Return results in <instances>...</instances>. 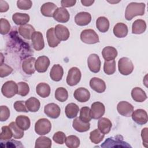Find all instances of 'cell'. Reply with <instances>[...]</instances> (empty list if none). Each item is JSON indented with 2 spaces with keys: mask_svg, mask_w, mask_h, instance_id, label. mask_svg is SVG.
Segmentation results:
<instances>
[{
  "mask_svg": "<svg viewBox=\"0 0 148 148\" xmlns=\"http://www.w3.org/2000/svg\"><path fill=\"white\" fill-rule=\"evenodd\" d=\"M80 143L79 138L76 135H69L66 137L65 140V145L69 148H77Z\"/></svg>",
  "mask_w": 148,
  "mask_h": 148,
  "instance_id": "cell-42",
  "label": "cell"
},
{
  "mask_svg": "<svg viewBox=\"0 0 148 148\" xmlns=\"http://www.w3.org/2000/svg\"><path fill=\"white\" fill-rule=\"evenodd\" d=\"M29 16L27 13H15L12 16V20L16 25H23L29 21Z\"/></svg>",
  "mask_w": 148,
  "mask_h": 148,
  "instance_id": "cell-31",
  "label": "cell"
},
{
  "mask_svg": "<svg viewBox=\"0 0 148 148\" xmlns=\"http://www.w3.org/2000/svg\"><path fill=\"white\" fill-rule=\"evenodd\" d=\"M44 112L48 117L51 119H57L60 115L61 109L58 105L54 103H50L45 105Z\"/></svg>",
  "mask_w": 148,
  "mask_h": 148,
  "instance_id": "cell-12",
  "label": "cell"
},
{
  "mask_svg": "<svg viewBox=\"0 0 148 148\" xmlns=\"http://www.w3.org/2000/svg\"><path fill=\"white\" fill-rule=\"evenodd\" d=\"M9 6L8 3L4 1H0V12H6L9 10Z\"/></svg>",
  "mask_w": 148,
  "mask_h": 148,
  "instance_id": "cell-55",
  "label": "cell"
},
{
  "mask_svg": "<svg viewBox=\"0 0 148 148\" xmlns=\"http://www.w3.org/2000/svg\"><path fill=\"white\" fill-rule=\"evenodd\" d=\"M105 108L101 102H95L91 106V117L93 119H99L104 114Z\"/></svg>",
  "mask_w": 148,
  "mask_h": 148,
  "instance_id": "cell-11",
  "label": "cell"
},
{
  "mask_svg": "<svg viewBox=\"0 0 148 148\" xmlns=\"http://www.w3.org/2000/svg\"><path fill=\"white\" fill-rule=\"evenodd\" d=\"M82 73L80 69L77 67L71 68L68 73L66 77V83L70 86H74L80 82Z\"/></svg>",
  "mask_w": 148,
  "mask_h": 148,
  "instance_id": "cell-7",
  "label": "cell"
},
{
  "mask_svg": "<svg viewBox=\"0 0 148 148\" xmlns=\"http://www.w3.org/2000/svg\"><path fill=\"white\" fill-rule=\"evenodd\" d=\"M112 124L109 119L106 117H101L98 122V130L103 134H108L112 128Z\"/></svg>",
  "mask_w": 148,
  "mask_h": 148,
  "instance_id": "cell-26",
  "label": "cell"
},
{
  "mask_svg": "<svg viewBox=\"0 0 148 148\" xmlns=\"http://www.w3.org/2000/svg\"><path fill=\"white\" fill-rule=\"evenodd\" d=\"M10 117V110L6 106L0 107V120L1 121H6Z\"/></svg>",
  "mask_w": 148,
  "mask_h": 148,
  "instance_id": "cell-49",
  "label": "cell"
},
{
  "mask_svg": "<svg viewBox=\"0 0 148 148\" xmlns=\"http://www.w3.org/2000/svg\"><path fill=\"white\" fill-rule=\"evenodd\" d=\"M13 136V132L9 126H3L1 128V132L0 135L1 141H6L10 140Z\"/></svg>",
  "mask_w": 148,
  "mask_h": 148,
  "instance_id": "cell-44",
  "label": "cell"
},
{
  "mask_svg": "<svg viewBox=\"0 0 148 148\" xmlns=\"http://www.w3.org/2000/svg\"><path fill=\"white\" fill-rule=\"evenodd\" d=\"M131 97L136 102H142L147 99L146 92L140 87H135L131 91Z\"/></svg>",
  "mask_w": 148,
  "mask_h": 148,
  "instance_id": "cell-29",
  "label": "cell"
},
{
  "mask_svg": "<svg viewBox=\"0 0 148 148\" xmlns=\"http://www.w3.org/2000/svg\"><path fill=\"white\" fill-rule=\"evenodd\" d=\"M117 110L121 116L130 117L134 111V106L127 101H121L117 105Z\"/></svg>",
  "mask_w": 148,
  "mask_h": 148,
  "instance_id": "cell-9",
  "label": "cell"
},
{
  "mask_svg": "<svg viewBox=\"0 0 148 148\" xmlns=\"http://www.w3.org/2000/svg\"><path fill=\"white\" fill-rule=\"evenodd\" d=\"M18 86V92L17 94L25 97L26 96L29 91V87L28 84L24 82H20L17 83Z\"/></svg>",
  "mask_w": 148,
  "mask_h": 148,
  "instance_id": "cell-45",
  "label": "cell"
},
{
  "mask_svg": "<svg viewBox=\"0 0 148 148\" xmlns=\"http://www.w3.org/2000/svg\"><path fill=\"white\" fill-rule=\"evenodd\" d=\"M5 143H6V145H5V147H23V145L21 144V142L20 141L15 140H9V141L6 142Z\"/></svg>",
  "mask_w": 148,
  "mask_h": 148,
  "instance_id": "cell-52",
  "label": "cell"
},
{
  "mask_svg": "<svg viewBox=\"0 0 148 148\" xmlns=\"http://www.w3.org/2000/svg\"><path fill=\"white\" fill-rule=\"evenodd\" d=\"M36 59L35 57H29L24 60H23L22 62V69L23 71L27 75H31L34 73L35 71V64Z\"/></svg>",
  "mask_w": 148,
  "mask_h": 148,
  "instance_id": "cell-16",
  "label": "cell"
},
{
  "mask_svg": "<svg viewBox=\"0 0 148 148\" xmlns=\"http://www.w3.org/2000/svg\"><path fill=\"white\" fill-rule=\"evenodd\" d=\"M103 71L108 75L113 74L116 72V61L114 60L112 61H105L103 65Z\"/></svg>",
  "mask_w": 148,
  "mask_h": 148,
  "instance_id": "cell-43",
  "label": "cell"
},
{
  "mask_svg": "<svg viewBox=\"0 0 148 148\" xmlns=\"http://www.w3.org/2000/svg\"><path fill=\"white\" fill-rule=\"evenodd\" d=\"M14 109L18 112H28V110L27 109L25 105V101H17L14 103L13 105Z\"/></svg>",
  "mask_w": 148,
  "mask_h": 148,
  "instance_id": "cell-50",
  "label": "cell"
},
{
  "mask_svg": "<svg viewBox=\"0 0 148 148\" xmlns=\"http://www.w3.org/2000/svg\"><path fill=\"white\" fill-rule=\"evenodd\" d=\"M96 27L100 32H106L109 28V21L105 17H99L96 20Z\"/></svg>",
  "mask_w": 148,
  "mask_h": 148,
  "instance_id": "cell-35",
  "label": "cell"
},
{
  "mask_svg": "<svg viewBox=\"0 0 148 148\" xmlns=\"http://www.w3.org/2000/svg\"><path fill=\"white\" fill-rule=\"evenodd\" d=\"M76 2V0H62L61 4L63 8H69L74 6Z\"/></svg>",
  "mask_w": 148,
  "mask_h": 148,
  "instance_id": "cell-53",
  "label": "cell"
},
{
  "mask_svg": "<svg viewBox=\"0 0 148 148\" xmlns=\"http://www.w3.org/2000/svg\"><path fill=\"white\" fill-rule=\"evenodd\" d=\"M113 32L117 38H124L128 34V27L124 23H118L114 26Z\"/></svg>",
  "mask_w": 148,
  "mask_h": 148,
  "instance_id": "cell-24",
  "label": "cell"
},
{
  "mask_svg": "<svg viewBox=\"0 0 148 148\" xmlns=\"http://www.w3.org/2000/svg\"><path fill=\"white\" fill-rule=\"evenodd\" d=\"M87 64L89 69L93 73H98L101 68V60L97 54H90L87 59Z\"/></svg>",
  "mask_w": 148,
  "mask_h": 148,
  "instance_id": "cell-8",
  "label": "cell"
},
{
  "mask_svg": "<svg viewBox=\"0 0 148 148\" xmlns=\"http://www.w3.org/2000/svg\"><path fill=\"white\" fill-rule=\"evenodd\" d=\"M55 98L60 102H65L68 98V92L65 88L58 87L55 91Z\"/></svg>",
  "mask_w": 148,
  "mask_h": 148,
  "instance_id": "cell-40",
  "label": "cell"
},
{
  "mask_svg": "<svg viewBox=\"0 0 148 148\" xmlns=\"http://www.w3.org/2000/svg\"><path fill=\"white\" fill-rule=\"evenodd\" d=\"M64 74L62 67L59 64H55L51 68L50 72V78L55 82H59L62 79Z\"/></svg>",
  "mask_w": 148,
  "mask_h": 148,
  "instance_id": "cell-23",
  "label": "cell"
},
{
  "mask_svg": "<svg viewBox=\"0 0 148 148\" xmlns=\"http://www.w3.org/2000/svg\"><path fill=\"white\" fill-rule=\"evenodd\" d=\"M145 4L144 3L131 2L125 9V18L127 20H131L136 16H143L145 14Z\"/></svg>",
  "mask_w": 148,
  "mask_h": 148,
  "instance_id": "cell-1",
  "label": "cell"
},
{
  "mask_svg": "<svg viewBox=\"0 0 148 148\" xmlns=\"http://www.w3.org/2000/svg\"><path fill=\"white\" fill-rule=\"evenodd\" d=\"M94 2V0L89 1V0H81V3L83 4V5L85 6H90Z\"/></svg>",
  "mask_w": 148,
  "mask_h": 148,
  "instance_id": "cell-56",
  "label": "cell"
},
{
  "mask_svg": "<svg viewBox=\"0 0 148 148\" xmlns=\"http://www.w3.org/2000/svg\"><path fill=\"white\" fill-rule=\"evenodd\" d=\"M16 123L18 127L24 131L27 130L30 127L31 125L29 118L24 115L17 116L16 119Z\"/></svg>",
  "mask_w": 148,
  "mask_h": 148,
  "instance_id": "cell-36",
  "label": "cell"
},
{
  "mask_svg": "<svg viewBox=\"0 0 148 148\" xmlns=\"http://www.w3.org/2000/svg\"><path fill=\"white\" fill-rule=\"evenodd\" d=\"M134 65L131 60L127 57H122L118 61V69L119 72L123 75H128L134 70Z\"/></svg>",
  "mask_w": 148,
  "mask_h": 148,
  "instance_id": "cell-4",
  "label": "cell"
},
{
  "mask_svg": "<svg viewBox=\"0 0 148 148\" xmlns=\"http://www.w3.org/2000/svg\"><path fill=\"white\" fill-rule=\"evenodd\" d=\"M13 72V69L10 66L5 64H1L0 66V77H4L9 75Z\"/></svg>",
  "mask_w": 148,
  "mask_h": 148,
  "instance_id": "cell-51",
  "label": "cell"
},
{
  "mask_svg": "<svg viewBox=\"0 0 148 148\" xmlns=\"http://www.w3.org/2000/svg\"><path fill=\"white\" fill-rule=\"evenodd\" d=\"M141 136L143 140V145L145 147L147 145V128H144L141 131Z\"/></svg>",
  "mask_w": 148,
  "mask_h": 148,
  "instance_id": "cell-54",
  "label": "cell"
},
{
  "mask_svg": "<svg viewBox=\"0 0 148 148\" xmlns=\"http://www.w3.org/2000/svg\"><path fill=\"white\" fill-rule=\"evenodd\" d=\"M51 91L50 86L46 83H40L36 87V92L42 98H46L50 95Z\"/></svg>",
  "mask_w": 148,
  "mask_h": 148,
  "instance_id": "cell-32",
  "label": "cell"
},
{
  "mask_svg": "<svg viewBox=\"0 0 148 148\" xmlns=\"http://www.w3.org/2000/svg\"><path fill=\"white\" fill-rule=\"evenodd\" d=\"M19 34L24 38L29 40L31 39V36L35 32V28L31 24H26L20 25L18 29Z\"/></svg>",
  "mask_w": 148,
  "mask_h": 148,
  "instance_id": "cell-21",
  "label": "cell"
},
{
  "mask_svg": "<svg viewBox=\"0 0 148 148\" xmlns=\"http://www.w3.org/2000/svg\"><path fill=\"white\" fill-rule=\"evenodd\" d=\"M57 9V6L53 2H48L43 3L40 8V12L43 16L45 17H53L55 10Z\"/></svg>",
  "mask_w": 148,
  "mask_h": 148,
  "instance_id": "cell-22",
  "label": "cell"
},
{
  "mask_svg": "<svg viewBox=\"0 0 148 148\" xmlns=\"http://www.w3.org/2000/svg\"><path fill=\"white\" fill-rule=\"evenodd\" d=\"M51 129V124L50 121L46 118L39 119L35 124V131L39 135L47 134L50 132Z\"/></svg>",
  "mask_w": 148,
  "mask_h": 148,
  "instance_id": "cell-3",
  "label": "cell"
},
{
  "mask_svg": "<svg viewBox=\"0 0 148 148\" xmlns=\"http://www.w3.org/2000/svg\"><path fill=\"white\" fill-rule=\"evenodd\" d=\"M74 98L80 102H85L89 100L90 93L89 91L84 87L77 88L73 93Z\"/></svg>",
  "mask_w": 148,
  "mask_h": 148,
  "instance_id": "cell-20",
  "label": "cell"
},
{
  "mask_svg": "<svg viewBox=\"0 0 148 148\" xmlns=\"http://www.w3.org/2000/svg\"><path fill=\"white\" fill-rule=\"evenodd\" d=\"M10 29V24L8 20L5 18L0 20V32L2 35L7 34Z\"/></svg>",
  "mask_w": 148,
  "mask_h": 148,
  "instance_id": "cell-46",
  "label": "cell"
},
{
  "mask_svg": "<svg viewBox=\"0 0 148 148\" xmlns=\"http://www.w3.org/2000/svg\"><path fill=\"white\" fill-rule=\"evenodd\" d=\"M32 46L35 50L40 51L45 47L42 34L39 31H35L31 36Z\"/></svg>",
  "mask_w": 148,
  "mask_h": 148,
  "instance_id": "cell-15",
  "label": "cell"
},
{
  "mask_svg": "<svg viewBox=\"0 0 148 148\" xmlns=\"http://www.w3.org/2000/svg\"><path fill=\"white\" fill-rule=\"evenodd\" d=\"M54 19L59 23H66L69 21L70 15L68 11L63 7L57 8L53 16Z\"/></svg>",
  "mask_w": 148,
  "mask_h": 148,
  "instance_id": "cell-14",
  "label": "cell"
},
{
  "mask_svg": "<svg viewBox=\"0 0 148 148\" xmlns=\"http://www.w3.org/2000/svg\"><path fill=\"white\" fill-rule=\"evenodd\" d=\"M80 39L87 44H95L99 42V37L95 31L92 29H86L82 31Z\"/></svg>",
  "mask_w": 148,
  "mask_h": 148,
  "instance_id": "cell-5",
  "label": "cell"
},
{
  "mask_svg": "<svg viewBox=\"0 0 148 148\" xmlns=\"http://www.w3.org/2000/svg\"><path fill=\"white\" fill-rule=\"evenodd\" d=\"M54 32L57 38L60 41L66 40L70 35L68 29L62 24H57L54 27Z\"/></svg>",
  "mask_w": 148,
  "mask_h": 148,
  "instance_id": "cell-18",
  "label": "cell"
},
{
  "mask_svg": "<svg viewBox=\"0 0 148 148\" xmlns=\"http://www.w3.org/2000/svg\"><path fill=\"white\" fill-rule=\"evenodd\" d=\"M32 2L30 0H18L17 1V6L21 10H28L31 9Z\"/></svg>",
  "mask_w": 148,
  "mask_h": 148,
  "instance_id": "cell-48",
  "label": "cell"
},
{
  "mask_svg": "<svg viewBox=\"0 0 148 148\" xmlns=\"http://www.w3.org/2000/svg\"><path fill=\"white\" fill-rule=\"evenodd\" d=\"M66 138V137L65 134L62 131L56 132L53 136V140L56 143H58L60 145L64 144V142H65Z\"/></svg>",
  "mask_w": 148,
  "mask_h": 148,
  "instance_id": "cell-47",
  "label": "cell"
},
{
  "mask_svg": "<svg viewBox=\"0 0 148 148\" xmlns=\"http://www.w3.org/2000/svg\"><path fill=\"white\" fill-rule=\"evenodd\" d=\"M46 38L47 40V43L50 47H57L61 42V41L57 38L54 32V28H49L46 32Z\"/></svg>",
  "mask_w": 148,
  "mask_h": 148,
  "instance_id": "cell-30",
  "label": "cell"
},
{
  "mask_svg": "<svg viewBox=\"0 0 148 148\" xmlns=\"http://www.w3.org/2000/svg\"><path fill=\"white\" fill-rule=\"evenodd\" d=\"M102 147H131L128 143L123 140V137L121 135H116L107 138L101 144Z\"/></svg>",
  "mask_w": 148,
  "mask_h": 148,
  "instance_id": "cell-2",
  "label": "cell"
},
{
  "mask_svg": "<svg viewBox=\"0 0 148 148\" xmlns=\"http://www.w3.org/2000/svg\"><path fill=\"white\" fill-rule=\"evenodd\" d=\"M131 116L132 120L139 125L145 124L148 120L147 113L142 109H138L133 111Z\"/></svg>",
  "mask_w": 148,
  "mask_h": 148,
  "instance_id": "cell-10",
  "label": "cell"
},
{
  "mask_svg": "<svg viewBox=\"0 0 148 148\" xmlns=\"http://www.w3.org/2000/svg\"><path fill=\"white\" fill-rule=\"evenodd\" d=\"M79 119L85 123H88L91 121L92 119L91 109L88 106H84L81 108Z\"/></svg>",
  "mask_w": 148,
  "mask_h": 148,
  "instance_id": "cell-41",
  "label": "cell"
},
{
  "mask_svg": "<svg viewBox=\"0 0 148 148\" xmlns=\"http://www.w3.org/2000/svg\"><path fill=\"white\" fill-rule=\"evenodd\" d=\"M72 127L76 131L79 132H84L89 130L90 128V124L85 123L81 120L79 117L75 118L72 123Z\"/></svg>",
  "mask_w": 148,
  "mask_h": 148,
  "instance_id": "cell-25",
  "label": "cell"
},
{
  "mask_svg": "<svg viewBox=\"0 0 148 148\" xmlns=\"http://www.w3.org/2000/svg\"><path fill=\"white\" fill-rule=\"evenodd\" d=\"M1 92L3 96L10 98L18 92V86L13 80L6 82L2 86Z\"/></svg>",
  "mask_w": 148,
  "mask_h": 148,
  "instance_id": "cell-6",
  "label": "cell"
},
{
  "mask_svg": "<svg viewBox=\"0 0 148 148\" xmlns=\"http://www.w3.org/2000/svg\"><path fill=\"white\" fill-rule=\"evenodd\" d=\"M51 146V140L46 136H40L35 141V148H50Z\"/></svg>",
  "mask_w": 148,
  "mask_h": 148,
  "instance_id": "cell-37",
  "label": "cell"
},
{
  "mask_svg": "<svg viewBox=\"0 0 148 148\" xmlns=\"http://www.w3.org/2000/svg\"><path fill=\"white\" fill-rule=\"evenodd\" d=\"M90 87L98 93H102L106 90L105 82L98 77H92L90 80Z\"/></svg>",
  "mask_w": 148,
  "mask_h": 148,
  "instance_id": "cell-19",
  "label": "cell"
},
{
  "mask_svg": "<svg viewBox=\"0 0 148 148\" xmlns=\"http://www.w3.org/2000/svg\"><path fill=\"white\" fill-rule=\"evenodd\" d=\"M25 105L28 111L36 112L39 109L40 103L38 99L35 97H30L25 101Z\"/></svg>",
  "mask_w": 148,
  "mask_h": 148,
  "instance_id": "cell-34",
  "label": "cell"
},
{
  "mask_svg": "<svg viewBox=\"0 0 148 148\" xmlns=\"http://www.w3.org/2000/svg\"><path fill=\"white\" fill-rule=\"evenodd\" d=\"M50 60L46 56H42L39 57L36 60L35 67L37 72L39 73H44L47 70L50 65Z\"/></svg>",
  "mask_w": 148,
  "mask_h": 148,
  "instance_id": "cell-13",
  "label": "cell"
},
{
  "mask_svg": "<svg viewBox=\"0 0 148 148\" xmlns=\"http://www.w3.org/2000/svg\"><path fill=\"white\" fill-rule=\"evenodd\" d=\"M9 127L12 131L13 132V136L14 139H21L23 137L24 132V130L21 129L19 127L17 126L16 122H11L9 124Z\"/></svg>",
  "mask_w": 148,
  "mask_h": 148,
  "instance_id": "cell-39",
  "label": "cell"
},
{
  "mask_svg": "<svg viewBox=\"0 0 148 148\" xmlns=\"http://www.w3.org/2000/svg\"><path fill=\"white\" fill-rule=\"evenodd\" d=\"M102 55L105 61H112L117 57V51L116 48L112 46H106L103 49Z\"/></svg>",
  "mask_w": 148,
  "mask_h": 148,
  "instance_id": "cell-27",
  "label": "cell"
},
{
  "mask_svg": "<svg viewBox=\"0 0 148 148\" xmlns=\"http://www.w3.org/2000/svg\"><path fill=\"white\" fill-rule=\"evenodd\" d=\"M105 134L102 133L98 129H95L90 134V139L94 144H98L103 139Z\"/></svg>",
  "mask_w": 148,
  "mask_h": 148,
  "instance_id": "cell-38",
  "label": "cell"
},
{
  "mask_svg": "<svg viewBox=\"0 0 148 148\" xmlns=\"http://www.w3.org/2000/svg\"><path fill=\"white\" fill-rule=\"evenodd\" d=\"M91 21V14L86 12H81L76 14L75 17V23L79 26L88 25Z\"/></svg>",
  "mask_w": 148,
  "mask_h": 148,
  "instance_id": "cell-17",
  "label": "cell"
},
{
  "mask_svg": "<svg viewBox=\"0 0 148 148\" xmlns=\"http://www.w3.org/2000/svg\"><path fill=\"white\" fill-rule=\"evenodd\" d=\"M146 29V23L145 20L137 19L132 23V33L134 34H141Z\"/></svg>",
  "mask_w": 148,
  "mask_h": 148,
  "instance_id": "cell-28",
  "label": "cell"
},
{
  "mask_svg": "<svg viewBox=\"0 0 148 148\" xmlns=\"http://www.w3.org/2000/svg\"><path fill=\"white\" fill-rule=\"evenodd\" d=\"M79 111V108L75 103H69L65 106V113L66 116L69 119H73L74 117H76Z\"/></svg>",
  "mask_w": 148,
  "mask_h": 148,
  "instance_id": "cell-33",
  "label": "cell"
}]
</instances>
